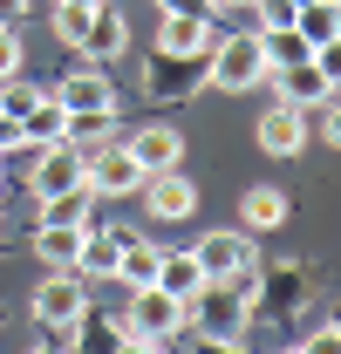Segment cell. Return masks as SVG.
Wrapping results in <instances>:
<instances>
[{
  "label": "cell",
  "mask_w": 341,
  "mask_h": 354,
  "mask_svg": "<svg viewBox=\"0 0 341 354\" xmlns=\"http://www.w3.org/2000/svg\"><path fill=\"white\" fill-rule=\"evenodd\" d=\"M246 327H253V307L225 279H205V293H191L184 307V334H198L205 348H246Z\"/></svg>",
  "instance_id": "cell-1"
},
{
  "label": "cell",
  "mask_w": 341,
  "mask_h": 354,
  "mask_svg": "<svg viewBox=\"0 0 341 354\" xmlns=\"http://www.w3.org/2000/svg\"><path fill=\"white\" fill-rule=\"evenodd\" d=\"M205 82L239 95V88H259L266 82V55H259V35H212L205 48Z\"/></svg>",
  "instance_id": "cell-2"
},
{
  "label": "cell",
  "mask_w": 341,
  "mask_h": 354,
  "mask_svg": "<svg viewBox=\"0 0 341 354\" xmlns=\"http://www.w3.org/2000/svg\"><path fill=\"white\" fill-rule=\"evenodd\" d=\"M198 88H212L205 82V55H164V48H157V55L143 62V95H150V102H191Z\"/></svg>",
  "instance_id": "cell-3"
},
{
  "label": "cell",
  "mask_w": 341,
  "mask_h": 354,
  "mask_svg": "<svg viewBox=\"0 0 341 354\" xmlns=\"http://www.w3.org/2000/svg\"><path fill=\"white\" fill-rule=\"evenodd\" d=\"M82 307H89V279L76 266H48V279L35 286V300H28V313H35L42 327H76Z\"/></svg>",
  "instance_id": "cell-4"
},
{
  "label": "cell",
  "mask_w": 341,
  "mask_h": 354,
  "mask_svg": "<svg viewBox=\"0 0 341 354\" xmlns=\"http://www.w3.org/2000/svg\"><path fill=\"white\" fill-rule=\"evenodd\" d=\"M89 184V157L76 150V143H42L35 150V171H28V191L35 198H69V191H82Z\"/></svg>",
  "instance_id": "cell-5"
},
{
  "label": "cell",
  "mask_w": 341,
  "mask_h": 354,
  "mask_svg": "<svg viewBox=\"0 0 341 354\" xmlns=\"http://www.w3.org/2000/svg\"><path fill=\"white\" fill-rule=\"evenodd\" d=\"M123 320L150 341V348H164L170 334H184V300L150 279V286H130V313H123Z\"/></svg>",
  "instance_id": "cell-6"
},
{
  "label": "cell",
  "mask_w": 341,
  "mask_h": 354,
  "mask_svg": "<svg viewBox=\"0 0 341 354\" xmlns=\"http://www.w3.org/2000/svg\"><path fill=\"white\" fill-rule=\"evenodd\" d=\"M143 177L150 171L130 157V143H116V136L89 150V191L96 198H130V191H143Z\"/></svg>",
  "instance_id": "cell-7"
},
{
  "label": "cell",
  "mask_w": 341,
  "mask_h": 354,
  "mask_svg": "<svg viewBox=\"0 0 341 354\" xmlns=\"http://www.w3.org/2000/svg\"><path fill=\"white\" fill-rule=\"evenodd\" d=\"M300 300H307V272H300L294 259H287V266H259V279H253V320H287Z\"/></svg>",
  "instance_id": "cell-8"
},
{
  "label": "cell",
  "mask_w": 341,
  "mask_h": 354,
  "mask_svg": "<svg viewBox=\"0 0 341 354\" xmlns=\"http://www.w3.org/2000/svg\"><path fill=\"white\" fill-rule=\"evenodd\" d=\"M123 55H130V14H123V7H110V0H96L76 62H96V68H103V62H123Z\"/></svg>",
  "instance_id": "cell-9"
},
{
  "label": "cell",
  "mask_w": 341,
  "mask_h": 354,
  "mask_svg": "<svg viewBox=\"0 0 341 354\" xmlns=\"http://www.w3.org/2000/svg\"><path fill=\"white\" fill-rule=\"evenodd\" d=\"M191 252H198V266H205V279H225V272H239V266L259 259V245H253L246 225H218V232H205Z\"/></svg>",
  "instance_id": "cell-10"
},
{
  "label": "cell",
  "mask_w": 341,
  "mask_h": 354,
  "mask_svg": "<svg viewBox=\"0 0 341 354\" xmlns=\"http://www.w3.org/2000/svg\"><path fill=\"white\" fill-rule=\"evenodd\" d=\"M143 212L157 225H177V218H191L198 212V184L184 171H150L143 177Z\"/></svg>",
  "instance_id": "cell-11"
},
{
  "label": "cell",
  "mask_w": 341,
  "mask_h": 354,
  "mask_svg": "<svg viewBox=\"0 0 341 354\" xmlns=\"http://www.w3.org/2000/svg\"><path fill=\"white\" fill-rule=\"evenodd\" d=\"M218 14H198V7H170L164 0V21H157V48H164V55H205V48H212V28Z\"/></svg>",
  "instance_id": "cell-12"
},
{
  "label": "cell",
  "mask_w": 341,
  "mask_h": 354,
  "mask_svg": "<svg viewBox=\"0 0 341 354\" xmlns=\"http://www.w3.org/2000/svg\"><path fill=\"white\" fill-rule=\"evenodd\" d=\"M266 82L280 88V102H294V109H307V116H314V109L335 95V82L321 75V62H314V55H300V62H287V68H273Z\"/></svg>",
  "instance_id": "cell-13"
},
{
  "label": "cell",
  "mask_w": 341,
  "mask_h": 354,
  "mask_svg": "<svg viewBox=\"0 0 341 354\" xmlns=\"http://www.w3.org/2000/svg\"><path fill=\"white\" fill-rule=\"evenodd\" d=\"M259 150L266 157H300L307 150V109H294V102H273V109H259Z\"/></svg>",
  "instance_id": "cell-14"
},
{
  "label": "cell",
  "mask_w": 341,
  "mask_h": 354,
  "mask_svg": "<svg viewBox=\"0 0 341 354\" xmlns=\"http://www.w3.org/2000/svg\"><path fill=\"white\" fill-rule=\"evenodd\" d=\"M55 95H62V109H76V116L116 109V82H110V68H96V62H89V68H69Z\"/></svg>",
  "instance_id": "cell-15"
},
{
  "label": "cell",
  "mask_w": 341,
  "mask_h": 354,
  "mask_svg": "<svg viewBox=\"0 0 341 354\" xmlns=\"http://www.w3.org/2000/svg\"><path fill=\"white\" fill-rule=\"evenodd\" d=\"M82 239H89L82 218H42L35 225V259L42 266H76L82 259Z\"/></svg>",
  "instance_id": "cell-16"
},
{
  "label": "cell",
  "mask_w": 341,
  "mask_h": 354,
  "mask_svg": "<svg viewBox=\"0 0 341 354\" xmlns=\"http://www.w3.org/2000/svg\"><path fill=\"white\" fill-rule=\"evenodd\" d=\"M130 157L143 171H177L184 164V136L170 130V123H143V130H130Z\"/></svg>",
  "instance_id": "cell-17"
},
{
  "label": "cell",
  "mask_w": 341,
  "mask_h": 354,
  "mask_svg": "<svg viewBox=\"0 0 341 354\" xmlns=\"http://www.w3.org/2000/svg\"><path fill=\"white\" fill-rule=\"evenodd\" d=\"M239 225H246V232H273V225H287V191H280V184H253V191H246V198H239Z\"/></svg>",
  "instance_id": "cell-18"
},
{
  "label": "cell",
  "mask_w": 341,
  "mask_h": 354,
  "mask_svg": "<svg viewBox=\"0 0 341 354\" xmlns=\"http://www.w3.org/2000/svg\"><path fill=\"white\" fill-rule=\"evenodd\" d=\"M116 259H123V232H103V225H89L76 272H82V279H116Z\"/></svg>",
  "instance_id": "cell-19"
},
{
  "label": "cell",
  "mask_w": 341,
  "mask_h": 354,
  "mask_svg": "<svg viewBox=\"0 0 341 354\" xmlns=\"http://www.w3.org/2000/svg\"><path fill=\"white\" fill-rule=\"evenodd\" d=\"M62 130H69V109H62V95H55V88H42V102L21 116V143H35V150H42V143H62Z\"/></svg>",
  "instance_id": "cell-20"
},
{
  "label": "cell",
  "mask_w": 341,
  "mask_h": 354,
  "mask_svg": "<svg viewBox=\"0 0 341 354\" xmlns=\"http://www.w3.org/2000/svg\"><path fill=\"white\" fill-rule=\"evenodd\" d=\"M157 286L191 307V293H205V266H198V252H164V259H157Z\"/></svg>",
  "instance_id": "cell-21"
},
{
  "label": "cell",
  "mask_w": 341,
  "mask_h": 354,
  "mask_svg": "<svg viewBox=\"0 0 341 354\" xmlns=\"http://www.w3.org/2000/svg\"><path fill=\"white\" fill-rule=\"evenodd\" d=\"M294 28L307 48H321L328 35H341V0H300L294 7Z\"/></svg>",
  "instance_id": "cell-22"
},
{
  "label": "cell",
  "mask_w": 341,
  "mask_h": 354,
  "mask_svg": "<svg viewBox=\"0 0 341 354\" xmlns=\"http://www.w3.org/2000/svg\"><path fill=\"white\" fill-rule=\"evenodd\" d=\"M157 259H164V245H150V239H130V232H123L116 279H123V286H150V279H157Z\"/></svg>",
  "instance_id": "cell-23"
},
{
  "label": "cell",
  "mask_w": 341,
  "mask_h": 354,
  "mask_svg": "<svg viewBox=\"0 0 341 354\" xmlns=\"http://www.w3.org/2000/svg\"><path fill=\"white\" fill-rule=\"evenodd\" d=\"M253 35H259V55H266V75L287 68V62H300V55H314V48L300 41V28H253Z\"/></svg>",
  "instance_id": "cell-24"
},
{
  "label": "cell",
  "mask_w": 341,
  "mask_h": 354,
  "mask_svg": "<svg viewBox=\"0 0 341 354\" xmlns=\"http://www.w3.org/2000/svg\"><path fill=\"white\" fill-rule=\"evenodd\" d=\"M110 136H116V109H96V116H76V109H69V130H62V143H76V150H96V143H110Z\"/></svg>",
  "instance_id": "cell-25"
},
{
  "label": "cell",
  "mask_w": 341,
  "mask_h": 354,
  "mask_svg": "<svg viewBox=\"0 0 341 354\" xmlns=\"http://www.w3.org/2000/svg\"><path fill=\"white\" fill-rule=\"evenodd\" d=\"M35 102H42V88L28 82V75H7V82H0V116H7L14 130H21V116H28Z\"/></svg>",
  "instance_id": "cell-26"
},
{
  "label": "cell",
  "mask_w": 341,
  "mask_h": 354,
  "mask_svg": "<svg viewBox=\"0 0 341 354\" xmlns=\"http://www.w3.org/2000/svg\"><path fill=\"white\" fill-rule=\"evenodd\" d=\"M89 14H96V7H69V0H55V41H62V48H82Z\"/></svg>",
  "instance_id": "cell-27"
},
{
  "label": "cell",
  "mask_w": 341,
  "mask_h": 354,
  "mask_svg": "<svg viewBox=\"0 0 341 354\" xmlns=\"http://www.w3.org/2000/svg\"><path fill=\"white\" fill-rule=\"evenodd\" d=\"M21 62H28L21 28H14V21H0V82H7V75H21Z\"/></svg>",
  "instance_id": "cell-28"
},
{
  "label": "cell",
  "mask_w": 341,
  "mask_h": 354,
  "mask_svg": "<svg viewBox=\"0 0 341 354\" xmlns=\"http://www.w3.org/2000/svg\"><path fill=\"white\" fill-rule=\"evenodd\" d=\"M314 62H321V75H328V82L341 88V35H328V41L314 48Z\"/></svg>",
  "instance_id": "cell-29"
},
{
  "label": "cell",
  "mask_w": 341,
  "mask_h": 354,
  "mask_svg": "<svg viewBox=\"0 0 341 354\" xmlns=\"http://www.w3.org/2000/svg\"><path fill=\"white\" fill-rule=\"evenodd\" d=\"M300 348H307V354H341V327H335V320H328V327H314Z\"/></svg>",
  "instance_id": "cell-30"
},
{
  "label": "cell",
  "mask_w": 341,
  "mask_h": 354,
  "mask_svg": "<svg viewBox=\"0 0 341 354\" xmlns=\"http://www.w3.org/2000/svg\"><path fill=\"white\" fill-rule=\"evenodd\" d=\"M314 116H321V136H328V143L341 150V95H328V102H321Z\"/></svg>",
  "instance_id": "cell-31"
},
{
  "label": "cell",
  "mask_w": 341,
  "mask_h": 354,
  "mask_svg": "<svg viewBox=\"0 0 341 354\" xmlns=\"http://www.w3.org/2000/svg\"><path fill=\"white\" fill-rule=\"evenodd\" d=\"M28 14V0H0V21H21Z\"/></svg>",
  "instance_id": "cell-32"
},
{
  "label": "cell",
  "mask_w": 341,
  "mask_h": 354,
  "mask_svg": "<svg viewBox=\"0 0 341 354\" xmlns=\"http://www.w3.org/2000/svg\"><path fill=\"white\" fill-rule=\"evenodd\" d=\"M7 143H21V130H14V123H7V116H0V150H7Z\"/></svg>",
  "instance_id": "cell-33"
},
{
  "label": "cell",
  "mask_w": 341,
  "mask_h": 354,
  "mask_svg": "<svg viewBox=\"0 0 341 354\" xmlns=\"http://www.w3.org/2000/svg\"><path fill=\"white\" fill-rule=\"evenodd\" d=\"M212 7H253V0H212Z\"/></svg>",
  "instance_id": "cell-34"
},
{
  "label": "cell",
  "mask_w": 341,
  "mask_h": 354,
  "mask_svg": "<svg viewBox=\"0 0 341 354\" xmlns=\"http://www.w3.org/2000/svg\"><path fill=\"white\" fill-rule=\"evenodd\" d=\"M69 7H96V0H69Z\"/></svg>",
  "instance_id": "cell-35"
},
{
  "label": "cell",
  "mask_w": 341,
  "mask_h": 354,
  "mask_svg": "<svg viewBox=\"0 0 341 354\" xmlns=\"http://www.w3.org/2000/svg\"><path fill=\"white\" fill-rule=\"evenodd\" d=\"M335 327H341V313H335Z\"/></svg>",
  "instance_id": "cell-36"
},
{
  "label": "cell",
  "mask_w": 341,
  "mask_h": 354,
  "mask_svg": "<svg viewBox=\"0 0 341 354\" xmlns=\"http://www.w3.org/2000/svg\"><path fill=\"white\" fill-rule=\"evenodd\" d=\"M0 184H7V177H0Z\"/></svg>",
  "instance_id": "cell-37"
}]
</instances>
